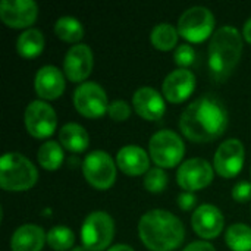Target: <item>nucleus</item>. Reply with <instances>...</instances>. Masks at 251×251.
Segmentation results:
<instances>
[{"label": "nucleus", "mask_w": 251, "mask_h": 251, "mask_svg": "<svg viewBox=\"0 0 251 251\" xmlns=\"http://www.w3.org/2000/svg\"><path fill=\"white\" fill-rule=\"evenodd\" d=\"M228 126V112L221 100L204 96L193 101L181 115L179 128L193 143L218 140Z\"/></svg>", "instance_id": "f257e3e1"}, {"label": "nucleus", "mask_w": 251, "mask_h": 251, "mask_svg": "<svg viewBox=\"0 0 251 251\" xmlns=\"http://www.w3.org/2000/svg\"><path fill=\"white\" fill-rule=\"evenodd\" d=\"M138 235L150 251H174L184 243L185 229L174 213L154 209L140 219Z\"/></svg>", "instance_id": "f03ea898"}, {"label": "nucleus", "mask_w": 251, "mask_h": 251, "mask_svg": "<svg viewBox=\"0 0 251 251\" xmlns=\"http://www.w3.org/2000/svg\"><path fill=\"white\" fill-rule=\"evenodd\" d=\"M243 53V38L237 28H219L209 46V68L215 81H225L238 65Z\"/></svg>", "instance_id": "7ed1b4c3"}, {"label": "nucleus", "mask_w": 251, "mask_h": 251, "mask_svg": "<svg viewBox=\"0 0 251 251\" xmlns=\"http://www.w3.org/2000/svg\"><path fill=\"white\" fill-rule=\"evenodd\" d=\"M35 166L19 153H6L0 159V185L6 191H28L35 185Z\"/></svg>", "instance_id": "20e7f679"}, {"label": "nucleus", "mask_w": 251, "mask_h": 251, "mask_svg": "<svg viewBox=\"0 0 251 251\" xmlns=\"http://www.w3.org/2000/svg\"><path fill=\"white\" fill-rule=\"evenodd\" d=\"M115 222L106 212H93L81 228V241L88 251H104L113 241Z\"/></svg>", "instance_id": "39448f33"}, {"label": "nucleus", "mask_w": 251, "mask_h": 251, "mask_svg": "<svg viewBox=\"0 0 251 251\" xmlns=\"http://www.w3.org/2000/svg\"><path fill=\"white\" fill-rule=\"evenodd\" d=\"M149 153L159 168H175L184 157L185 146L176 132L163 129L150 138Z\"/></svg>", "instance_id": "423d86ee"}, {"label": "nucleus", "mask_w": 251, "mask_h": 251, "mask_svg": "<svg viewBox=\"0 0 251 251\" xmlns=\"http://www.w3.org/2000/svg\"><path fill=\"white\" fill-rule=\"evenodd\" d=\"M215 28L213 13L201 6L185 10L178 21V32L190 43H201L207 40Z\"/></svg>", "instance_id": "0eeeda50"}, {"label": "nucleus", "mask_w": 251, "mask_h": 251, "mask_svg": "<svg viewBox=\"0 0 251 251\" xmlns=\"http://www.w3.org/2000/svg\"><path fill=\"white\" fill-rule=\"evenodd\" d=\"M85 179L96 190H109L116 181V165L112 157L101 150L90 153L82 163Z\"/></svg>", "instance_id": "6e6552de"}, {"label": "nucleus", "mask_w": 251, "mask_h": 251, "mask_svg": "<svg viewBox=\"0 0 251 251\" xmlns=\"http://www.w3.org/2000/svg\"><path fill=\"white\" fill-rule=\"evenodd\" d=\"M74 104L79 115L88 119H99L109 110L104 90L96 82H82L74 93Z\"/></svg>", "instance_id": "1a4fd4ad"}, {"label": "nucleus", "mask_w": 251, "mask_h": 251, "mask_svg": "<svg viewBox=\"0 0 251 251\" xmlns=\"http://www.w3.org/2000/svg\"><path fill=\"white\" fill-rule=\"evenodd\" d=\"M24 121L29 135L40 140L53 135L57 125L54 109L49 103L41 100H34L26 106Z\"/></svg>", "instance_id": "9d476101"}, {"label": "nucleus", "mask_w": 251, "mask_h": 251, "mask_svg": "<svg viewBox=\"0 0 251 251\" xmlns=\"http://www.w3.org/2000/svg\"><path fill=\"white\" fill-rule=\"evenodd\" d=\"M176 181L179 187L187 193L203 190L207 185H210L213 181L212 165L200 157L190 159L179 166L176 174Z\"/></svg>", "instance_id": "9b49d317"}, {"label": "nucleus", "mask_w": 251, "mask_h": 251, "mask_svg": "<svg viewBox=\"0 0 251 251\" xmlns=\"http://www.w3.org/2000/svg\"><path fill=\"white\" fill-rule=\"evenodd\" d=\"M244 146L240 140L231 138L224 141L215 154V169L224 178L237 176L244 165Z\"/></svg>", "instance_id": "f8f14e48"}, {"label": "nucleus", "mask_w": 251, "mask_h": 251, "mask_svg": "<svg viewBox=\"0 0 251 251\" xmlns=\"http://www.w3.org/2000/svg\"><path fill=\"white\" fill-rule=\"evenodd\" d=\"M38 16V6L32 0H3L0 3V19L9 28L31 26Z\"/></svg>", "instance_id": "ddd939ff"}, {"label": "nucleus", "mask_w": 251, "mask_h": 251, "mask_svg": "<svg viewBox=\"0 0 251 251\" xmlns=\"http://www.w3.org/2000/svg\"><path fill=\"white\" fill-rule=\"evenodd\" d=\"M94 57L87 44H76L71 47L63 60V69L68 79L72 82H81L87 79L93 71Z\"/></svg>", "instance_id": "4468645a"}, {"label": "nucleus", "mask_w": 251, "mask_h": 251, "mask_svg": "<svg viewBox=\"0 0 251 251\" xmlns=\"http://www.w3.org/2000/svg\"><path fill=\"white\" fill-rule=\"evenodd\" d=\"M193 229L204 240H212L221 235L225 226V219L221 210L212 204H201L196 209L191 218Z\"/></svg>", "instance_id": "2eb2a0df"}, {"label": "nucleus", "mask_w": 251, "mask_h": 251, "mask_svg": "<svg viewBox=\"0 0 251 251\" xmlns=\"http://www.w3.org/2000/svg\"><path fill=\"white\" fill-rule=\"evenodd\" d=\"M196 76L188 69H176L171 72L162 84V93L171 103L185 101L193 94Z\"/></svg>", "instance_id": "dca6fc26"}, {"label": "nucleus", "mask_w": 251, "mask_h": 251, "mask_svg": "<svg viewBox=\"0 0 251 251\" xmlns=\"http://www.w3.org/2000/svg\"><path fill=\"white\" fill-rule=\"evenodd\" d=\"M132 104L135 112L146 121H159L166 112L162 94L150 87L138 88L132 97Z\"/></svg>", "instance_id": "f3484780"}, {"label": "nucleus", "mask_w": 251, "mask_h": 251, "mask_svg": "<svg viewBox=\"0 0 251 251\" xmlns=\"http://www.w3.org/2000/svg\"><path fill=\"white\" fill-rule=\"evenodd\" d=\"M34 88L38 97L44 100H56L65 91L63 74L56 66H43L34 78Z\"/></svg>", "instance_id": "a211bd4d"}, {"label": "nucleus", "mask_w": 251, "mask_h": 251, "mask_svg": "<svg viewBox=\"0 0 251 251\" xmlns=\"http://www.w3.org/2000/svg\"><path fill=\"white\" fill-rule=\"evenodd\" d=\"M118 168L129 176H138L149 172L150 159L149 154L137 146H126L119 150L116 156Z\"/></svg>", "instance_id": "6ab92c4d"}, {"label": "nucleus", "mask_w": 251, "mask_h": 251, "mask_svg": "<svg viewBox=\"0 0 251 251\" xmlns=\"http://www.w3.org/2000/svg\"><path fill=\"white\" fill-rule=\"evenodd\" d=\"M47 237L44 231L37 225H22L19 226L10 240L12 251H41Z\"/></svg>", "instance_id": "aec40b11"}, {"label": "nucleus", "mask_w": 251, "mask_h": 251, "mask_svg": "<svg viewBox=\"0 0 251 251\" xmlns=\"http://www.w3.org/2000/svg\"><path fill=\"white\" fill-rule=\"evenodd\" d=\"M59 141L66 150L72 153H82L88 149L90 137L84 126L71 122L63 125L59 131Z\"/></svg>", "instance_id": "412c9836"}, {"label": "nucleus", "mask_w": 251, "mask_h": 251, "mask_svg": "<svg viewBox=\"0 0 251 251\" xmlns=\"http://www.w3.org/2000/svg\"><path fill=\"white\" fill-rule=\"evenodd\" d=\"M44 49V35L41 31L31 28L24 31L16 41V50L18 54L24 59H34L38 54H41Z\"/></svg>", "instance_id": "4be33fe9"}, {"label": "nucleus", "mask_w": 251, "mask_h": 251, "mask_svg": "<svg viewBox=\"0 0 251 251\" xmlns=\"http://www.w3.org/2000/svg\"><path fill=\"white\" fill-rule=\"evenodd\" d=\"M178 29L172 25V24H159L153 28L151 34H150V41L153 44V47H156L157 50L162 51H168L172 50L176 43H178Z\"/></svg>", "instance_id": "5701e85b"}, {"label": "nucleus", "mask_w": 251, "mask_h": 251, "mask_svg": "<svg viewBox=\"0 0 251 251\" xmlns=\"http://www.w3.org/2000/svg\"><path fill=\"white\" fill-rule=\"evenodd\" d=\"M38 163L46 171H56L62 166L63 162V150L56 141H46L38 149Z\"/></svg>", "instance_id": "b1692460"}, {"label": "nucleus", "mask_w": 251, "mask_h": 251, "mask_svg": "<svg viewBox=\"0 0 251 251\" xmlns=\"http://www.w3.org/2000/svg\"><path fill=\"white\" fill-rule=\"evenodd\" d=\"M54 34L66 43H78L84 37V28L82 24L72 18V16H63L57 19L54 25Z\"/></svg>", "instance_id": "393cba45"}, {"label": "nucleus", "mask_w": 251, "mask_h": 251, "mask_svg": "<svg viewBox=\"0 0 251 251\" xmlns=\"http://www.w3.org/2000/svg\"><path fill=\"white\" fill-rule=\"evenodd\" d=\"M225 241L232 251H251V228L244 224H234L228 228Z\"/></svg>", "instance_id": "a878e982"}, {"label": "nucleus", "mask_w": 251, "mask_h": 251, "mask_svg": "<svg viewBox=\"0 0 251 251\" xmlns=\"http://www.w3.org/2000/svg\"><path fill=\"white\" fill-rule=\"evenodd\" d=\"M74 243L75 235L66 226H54L47 234V244L54 251H68Z\"/></svg>", "instance_id": "bb28decb"}, {"label": "nucleus", "mask_w": 251, "mask_h": 251, "mask_svg": "<svg viewBox=\"0 0 251 251\" xmlns=\"http://www.w3.org/2000/svg\"><path fill=\"white\" fill-rule=\"evenodd\" d=\"M166 185L168 175L162 168H153L144 176V187L149 193H162Z\"/></svg>", "instance_id": "cd10ccee"}, {"label": "nucleus", "mask_w": 251, "mask_h": 251, "mask_svg": "<svg viewBox=\"0 0 251 251\" xmlns=\"http://www.w3.org/2000/svg\"><path fill=\"white\" fill-rule=\"evenodd\" d=\"M174 59H175V63L181 66V69H185L187 66H191L196 62V51L191 46L182 44L175 50Z\"/></svg>", "instance_id": "c85d7f7f"}, {"label": "nucleus", "mask_w": 251, "mask_h": 251, "mask_svg": "<svg viewBox=\"0 0 251 251\" xmlns=\"http://www.w3.org/2000/svg\"><path fill=\"white\" fill-rule=\"evenodd\" d=\"M109 116L116 121V122H122V121H126L131 115V107L126 101L124 100H115L110 103L109 106V110H107Z\"/></svg>", "instance_id": "c756f323"}, {"label": "nucleus", "mask_w": 251, "mask_h": 251, "mask_svg": "<svg viewBox=\"0 0 251 251\" xmlns=\"http://www.w3.org/2000/svg\"><path fill=\"white\" fill-rule=\"evenodd\" d=\"M232 199L238 203H247L251 200V184L247 181L238 182L232 188Z\"/></svg>", "instance_id": "7c9ffc66"}, {"label": "nucleus", "mask_w": 251, "mask_h": 251, "mask_svg": "<svg viewBox=\"0 0 251 251\" xmlns=\"http://www.w3.org/2000/svg\"><path fill=\"white\" fill-rule=\"evenodd\" d=\"M197 203V199L193 193H182L179 197H178V204L182 210H191Z\"/></svg>", "instance_id": "2f4dec72"}, {"label": "nucleus", "mask_w": 251, "mask_h": 251, "mask_svg": "<svg viewBox=\"0 0 251 251\" xmlns=\"http://www.w3.org/2000/svg\"><path fill=\"white\" fill-rule=\"evenodd\" d=\"M182 251H216L215 247L206 241H196V243H191L188 247H185Z\"/></svg>", "instance_id": "473e14b6"}, {"label": "nucleus", "mask_w": 251, "mask_h": 251, "mask_svg": "<svg viewBox=\"0 0 251 251\" xmlns=\"http://www.w3.org/2000/svg\"><path fill=\"white\" fill-rule=\"evenodd\" d=\"M243 37L247 43L251 44V18L244 24V28H243Z\"/></svg>", "instance_id": "72a5a7b5"}, {"label": "nucleus", "mask_w": 251, "mask_h": 251, "mask_svg": "<svg viewBox=\"0 0 251 251\" xmlns=\"http://www.w3.org/2000/svg\"><path fill=\"white\" fill-rule=\"evenodd\" d=\"M107 251H134V250H132V247H129V246H126V244H116V246L110 247Z\"/></svg>", "instance_id": "f704fd0d"}, {"label": "nucleus", "mask_w": 251, "mask_h": 251, "mask_svg": "<svg viewBox=\"0 0 251 251\" xmlns=\"http://www.w3.org/2000/svg\"><path fill=\"white\" fill-rule=\"evenodd\" d=\"M71 251H88L84 246H81V247H75V249H72Z\"/></svg>", "instance_id": "c9c22d12"}]
</instances>
